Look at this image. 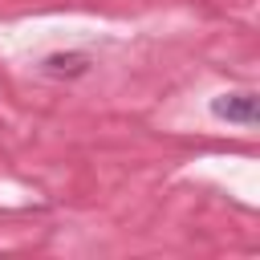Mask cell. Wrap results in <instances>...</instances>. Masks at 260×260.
<instances>
[{"label":"cell","mask_w":260,"mask_h":260,"mask_svg":"<svg viewBox=\"0 0 260 260\" xmlns=\"http://www.w3.org/2000/svg\"><path fill=\"white\" fill-rule=\"evenodd\" d=\"M211 114L236 126H256V93H219L211 98Z\"/></svg>","instance_id":"cell-1"},{"label":"cell","mask_w":260,"mask_h":260,"mask_svg":"<svg viewBox=\"0 0 260 260\" xmlns=\"http://www.w3.org/2000/svg\"><path fill=\"white\" fill-rule=\"evenodd\" d=\"M45 69H49V73H81V69H85V57H77V53H69V57H49Z\"/></svg>","instance_id":"cell-2"}]
</instances>
